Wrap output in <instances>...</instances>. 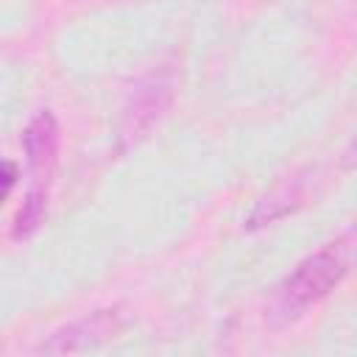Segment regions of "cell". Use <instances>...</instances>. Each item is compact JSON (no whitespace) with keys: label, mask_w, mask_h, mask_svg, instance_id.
<instances>
[{"label":"cell","mask_w":357,"mask_h":357,"mask_svg":"<svg viewBox=\"0 0 357 357\" xmlns=\"http://www.w3.org/2000/svg\"><path fill=\"white\" fill-rule=\"evenodd\" d=\"M357 259V229L343 234L340 240L324 245L321 251L301 259L273 290L271 296V318L273 321H296L310 307L324 301L349 273V265Z\"/></svg>","instance_id":"6da1fadb"},{"label":"cell","mask_w":357,"mask_h":357,"mask_svg":"<svg viewBox=\"0 0 357 357\" xmlns=\"http://www.w3.org/2000/svg\"><path fill=\"white\" fill-rule=\"evenodd\" d=\"M126 329V312L120 307H106L95 310L61 329H56L47 340H42L39 351L45 354H73V351H86L95 349L112 337H117Z\"/></svg>","instance_id":"7a4b0ae2"},{"label":"cell","mask_w":357,"mask_h":357,"mask_svg":"<svg viewBox=\"0 0 357 357\" xmlns=\"http://www.w3.org/2000/svg\"><path fill=\"white\" fill-rule=\"evenodd\" d=\"M173 100V81L167 75H151L131 98L126 117H123V139L134 142L139 139L170 106Z\"/></svg>","instance_id":"3957f363"},{"label":"cell","mask_w":357,"mask_h":357,"mask_svg":"<svg viewBox=\"0 0 357 357\" xmlns=\"http://www.w3.org/2000/svg\"><path fill=\"white\" fill-rule=\"evenodd\" d=\"M307 173H293L287 176L284 181H279L259 204L257 209L251 212L248 218V229H257V226H268L284 215H290L296 206L304 204V195H307Z\"/></svg>","instance_id":"277c9868"},{"label":"cell","mask_w":357,"mask_h":357,"mask_svg":"<svg viewBox=\"0 0 357 357\" xmlns=\"http://www.w3.org/2000/svg\"><path fill=\"white\" fill-rule=\"evenodd\" d=\"M59 151V123L50 112H39L22 131V153L33 173H42L53 165Z\"/></svg>","instance_id":"5b68a950"},{"label":"cell","mask_w":357,"mask_h":357,"mask_svg":"<svg viewBox=\"0 0 357 357\" xmlns=\"http://www.w3.org/2000/svg\"><path fill=\"white\" fill-rule=\"evenodd\" d=\"M42 218H45V192H42V190H31V192L25 195V201L20 204L17 215H14V226H11L14 240L31 237V234L39 229Z\"/></svg>","instance_id":"8992f818"},{"label":"cell","mask_w":357,"mask_h":357,"mask_svg":"<svg viewBox=\"0 0 357 357\" xmlns=\"http://www.w3.org/2000/svg\"><path fill=\"white\" fill-rule=\"evenodd\" d=\"M14 181H17V165L8 159V162L3 165V195H6V198L11 195V190H14Z\"/></svg>","instance_id":"52a82bcc"},{"label":"cell","mask_w":357,"mask_h":357,"mask_svg":"<svg viewBox=\"0 0 357 357\" xmlns=\"http://www.w3.org/2000/svg\"><path fill=\"white\" fill-rule=\"evenodd\" d=\"M343 165H346V167H357V139L346 148V153H343Z\"/></svg>","instance_id":"ba28073f"}]
</instances>
